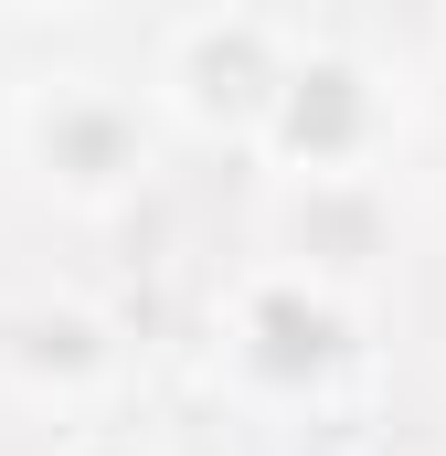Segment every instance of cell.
<instances>
[{
    "label": "cell",
    "instance_id": "cell-3",
    "mask_svg": "<svg viewBox=\"0 0 446 456\" xmlns=\"http://www.w3.org/2000/svg\"><path fill=\"white\" fill-rule=\"evenodd\" d=\"M277 86H287V43L255 11H202L160 53V107L181 117L192 138H213V149H255Z\"/></svg>",
    "mask_w": 446,
    "mask_h": 456
},
{
    "label": "cell",
    "instance_id": "cell-5",
    "mask_svg": "<svg viewBox=\"0 0 446 456\" xmlns=\"http://www.w3.org/2000/svg\"><path fill=\"white\" fill-rule=\"evenodd\" d=\"M0 371L32 393V403H54V414H96L107 403V382L128 371V350L96 308H75V297H43V308H21L11 330H0Z\"/></svg>",
    "mask_w": 446,
    "mask_h": 456
},
{
    "label": "cell",
    "instance_id": "cell-4",
    "mask_svg": "<svg viewBox=\"0 0 446 456\" xmlns=\"http://www.w3.org/2000/svg\"><path fill=\"white\" fill-rule=\"evenodd\" d=\"M21 159H32L64 202L107 213V202H128V191L149 181V117H138V96H117L96 75H64V86H43V96L21 107Z\"/></svg>",
    "mask_w": 446,
    "mask_h": 456
},
{
    "label": "cell",
    "instance_id": "cell-7",
    "mask_svg": "<svg viewBox=\"0 0 446 456\" xmlns=\"http://www.w3.org/2000/svg\"><path fill=\"white\" fill-rule=\"evenodd\" d=\"M21 11H54V0H21Z\"/></svg>",
    "mask_w": 446,
    "mask_h": 456
},
{
    "label": "cell",
    "instance_id": "cell-1",
    "mask_svg": "<svg viewBox=\"0 0 446 456\" xmlns=\"http://www.w3.org/2000/svg\"><path fill=\"white\" fill-rule=\"evenodd\" d=\"M213 340H223L234 393H255V403H319L340 371L361 361L351 297H340L330 276H309V265H255V276L223 297Z\"/></svg>",
    "mask_w": 446,
    "mask_h": 456
},
{
    "label": "cell",
    "instance_id": "cell-2",
    "mask_svg": "<svg viewBox=\"0 0 446 456\" xmlns=\"http://www.w3.org/2000/svg\"><path fill=\"white\" fill-rule=\"evenodd\" d=\"M383 138H393L383 75H372L361 53H340V43H309V53H287V86H277V107H266L255 159H277L287 181H372Z\"/></svg>",
    "mask_w": 446,
    "mask_h": 456
},
{
    "label": "cell",
    "instance_id": "cell-6",
    "mask_svg": "<svg viewBox=\"0 0 446 456\" xmlns=\"http://www.w3.org/2000/svg\"><path fill=\"white\" fill-rule=\"evenodd\" d=\"M54 456H149V446H138L128 425H75V436H64Z\"/></svg>",
    "mask_w": 446,
    "mask_h": 456
}]
</instances>
